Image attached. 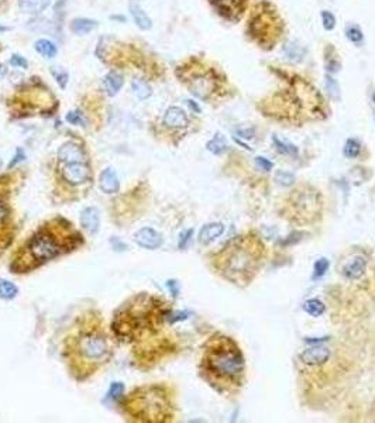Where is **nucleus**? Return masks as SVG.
<instances>
[{"label":"nucleus","instance_id":"nucleus-20","mask_svg":"<svg viewBox=\"0 0 375 423\" xmlns=\"http://www.w3.org/2000/svg\"><path fill=\"white\" fill-rule=\"evenodd\" d=\"M51 0H18V7L26 14H40L50 6Z\"/></svg>","mask_w":375,"mask_h":423},{"label":"nucleus","instance_id":"nucleus-8","mask_svg":"<svg viewBox=\"0 0 375 423\" xmlns=\"http://www.w3.org/2000/svg\"><path fill=\"white\" fill-rule=\"evenodd\" d=\"M189 89L195 96L206 99L214 89V81L209 75H196L189 82Z\"/></svg>","mask_w":375,"mask_h":423},{"label":"nucleus","instance_id":"nucleus-43","mask_svg":"<svg viewBox=\"0 0 375 423\" xmlns=\"http://www.w3.org/2000/svg\"><path fill=\"white\" fill-rule=\"evenodd\" d=\"M339 69H340V62L337 61V59L331 58V59L327 61V71H329L330 74H336Z\"/></svg>","mask_w":375,"mask_h":423},{"label":"nucleus","instance_id":"nucleus-30","mask_svg":"<svg viewBox=\"0 0 375 423\" xmlns=\"http://www.w3.org/2000/svg\"><path fill=\"white\" fill-rule=\"evenodd\" d=\"M324 88L329 93V96L334 101H339L340 99V86L337 81L331 76L330 74L326 75V79H324Z\"/></svg>","mask_w":375,"mask_h":423},{"label":"nucleus","instance_id":"nucleus-5","mask_svg":"<svg viewBox=\"0 0 375 423\" xmlns=\"http://www.w3.org/2000/svg\"><path fill=\"white\" fill-rule=\"evenodd\" d=\"M78 349L83 357L88 360H102L109 353V347L105 337L95 333L82 336L78 343Z\"/></svg>","mask_w":375,"mask_h":423},{"label":"nucleus","instance_id":"nucleus-13","mask_svg":"<svg viewBox=\"0 0 375 423\" xmlns=\"http://www.w3.org/2000/svg\"><path fill=\"white\" fill-rule=\"evenodd\" d=\"M99 188H101L102 192L107 193V195L119 192L120 181L114 168L107 166L106 169H103L101 178H99Z\"/></svg>","mask_w":375,"mask_h":423},{"label":"nucleus","instance_id":"nucleus-3","mask_svg":"<svg viewBox=\"0 0 375 423\" xmlns=\"http://www.w3.org/2000/svg\"><path fill=\"white\" fill-rule=\"evenodd\" d=\"M289 203L292 205V211L298 220L312 221L321 213V193L311 188H302L299 191H293Z\"/></svg>","mask_w":375,"mask_h":423},{"label":"nucleus","instance_id":"nucleus-25","mask_svg":"<svg viewBox=\"0 0 375 423\" xmlns=\"http://www.w3.org/2000/svg\"><path fill=\"white\" fill-rule=\"evenodd\" d=\"M18 294V288L11 281L0 278V298L4 301H11L14 299Z\"/></svg>","mask_w":375,"mask_h":423},{"label":"nucleus","instance_id":"nucleus-42","mask_svg":"<svg viewBox=\"0 0 375 423\" xmlns=\"http://www.w3.org/2000/svg\"><path fill=\"white\" fill-rule=\"evenodd\" d=\"M166 288L169 289V292L174 295L175 298L179 295V285H178V282L174 281V279H169V281L166 282Z\"/></svg>","mask_w":375,"mask_h":423},{"label":"nucleus","instance_id":"nucleus-14","mask_svg":"<svg viewBox=\"0 0 375 423\" xmlns=\"http://www.w3.org/2000/svg\"><path fill=\"white\" fill-rule=\"evenodd\" d=\"M189 123L188 120V116L186 113L178 107V106H172L169 109H166L164 114V124L166 127H171V129H182V127H186Z\"/></svg>","mask_w":375,"mask_h":423},{"label":"nucleus","instance_id":"nucleus-19","mask_svg":"<svg viewBox=\"0 0 375 423\" xmlns=\"http://www.w3.org/2000/svg\"><path fill=\"white\" fill-rule=\"evenodd\" d=\"M123 82H124L123 75H120L116 71H111L103 78V86H105V91L109 96L117 95L121 89V86H123Z\"/></svg>","mask_w":375,"mask_h":423},{"label":"nucleus","instance_id":"nucleus-47","mask_svg":"<svg viewBox=\"0 0 375 423\" xmlns=\"http://www.w3.org/2000/svg\"><path fill=\"white\" fill-rule=\"evenodd\" d=\"M6 72H7V69L4 68V65L0 64V79H1V78H3V76L6 75Z\"/></svg>","mask_w":375,"mask_h":423},{"label":"nucleus","instance_id":"nucleus-17","mask_svg":"<svg viewBox=\"0 0 375 423\" xmlns=\"http://www.w3.org/2000/svg\"><path fill=\"white\" fill-rule=\"evenodd\" d=\"M282 54L291 62H301L306 56V48L296 41H288L282 47Z\"/></svg>","mask_w":375,"mask_h":423},{"label":"nucleus","instance_id":"nucleus-2","mask_svg":"<svg viewBox=\"0 0 375 423\" xmlns=\"http://www.w3.org/2000/svg\"><path fill=\"white\" fill-rule=\"evenodd\" d=\"M257 264V254L254 249H250L247 244H238L229 250L224 257V271L229 278L238 281V278L248 275Z\"/></svg>","mask_w":375,"mask_h":423},{"label":"nucleus","instance_id":"nucleus-27","mask_svg":"<svg viewBox=\"0 0 375 423\" xmlns=\"http://www.w3.org/2000/svg\"><path fill=\"white\" fill-rule=\"evenodd\" d=\"M303 311L311 315L313 317H319L321 316L324 311H326V306L323 305L321 301L319 299H308L305 304H303Z\"/></svg>","mask_w":375,"mask_h":423},{"label":"nucleus","instance_id":"nucleus-48","mask_svg":"<svg viewBox=\"0 0 375 423\" xmlns=\"http://www.w3.org/2000/svg\"><path fill=\"white\" fill-rule=\"evenodd\" d=\"M6 30H7V27H1L0 26V31H6Z\"/></svg>","mask_w":375,"mask_h":423},{"label":"nucleus","instance_id":"nucleus-32","mask_svg":"<svg viewBox=\"0 0 375 423\" xmlns=\"http://www.w3.org/2000/svg\"><path fill=\"white\" fill-rule=\"evenodd\" d=\"M51 74L55 78V81L58 82V85L64 89L65 86H66V83H68V72L61 66H53L51 68Z\"/></svg>","mask_w":375,"mask_h":423},{"label":"nucleus","instance_id":"nucleus-16","mask_svg":"<svg viewBox=\"0 0 375 423\" xmlns=\"http://www.w3.org/2000/svg\"><path fill=\"white\" fill-rule=\"evenodd\" d=\"M366 267V258L356 257L344 265V268H343V274H344V276L348 278V279H358V278H361V276L364 275Z\"/></svg>","mask_w":375,"mask_h":423},{"label":"nucleus","instance_id":"nucleus-12","mask_svg":"<svg viewBox=\"0 0 375 423\" xmlns=\"http://www.w3.org/2000/svg\"><path fill=\"white\" fill-rule=\"evenodd\" d=\"M140 402H141V405H147V408H143L144 409V415H147V416L157 418V416H161L162 412H164V398L156 394V392H151V394H147V395L144 394V396L140 399Z\"/></svg>","mask_w":375,"mask_h":423},{"label":"nucleus","instance_id":"nucleus-36","mask_svg":"<svg viewBox=\"0 0 375 423\" xmlns=\"http://www.w3.org/2000/svg\"><path fill=\"white\" fill-rule=\"evenodd\" d=\"M123 392H124V385L121 382H113L110 385L109 389V396L113 399V401H117L123 396Z\"/></svg>","mask_w":375,"mask_h":423},{"label":"nucleus","instance_id":"nucleus-35","mask_svg":"<svg viewBox=\"0 0 375 423\" xmlns=\"http://www.w3.org/2000/svg\"><path fill=\"white\" fill-rule=\"evenodd\" d=\"M321 16V23H323V27H324V30L330 31V30H333V28L336 27V17H334V14H333L331 11L323 10Z\"/></svg>","mask_w":375,"mask_h":423},{"label":"nucleus","instance_id":"nucleus-44","mask_svg":"<svg viewBox=\"0 0 375 423\" xmlns=\"http://www.w3.org/2000/svg\"><path fill=\"white\" fill-rule=\"evenodd\" d=\"M23 159H24V151L18 148L17 151H16V156L13 157V161H11V162L9 164V168H13V166L16 165L17 162L23 161Z\"/></svg>","mask_w":375,"mask_h":423},{"label":"nucleus","instance_id":"nucleus-34","mask_svg":"<svg viewBox=\"0 0 375 423\" xmlns=\"http://www.w3.org/2000/svg\"><path fill=\"white\" fill-rule=\"evenodd\" d=\"M275 181L282 186H291L295 184V175L288 171H278L275 174Z\"/></svg>","mask_w":375,"mask_h":423},{"label":"nucleus","instance_id":"nucleus-39","mask_svg":"<svg viewBox=\"0 0 375 423\" xmlns=\"http://www.w3.org/2000/svg\"><path fill=\"white\" fill-rule=\"evenodd\" d=\"M10 64L13 65V66H17V68H23V69L28 68L27 59H26L24 56L18 55V54H13V55H11V58H10Z\"/></svg>","mask_w":375,"mask_h":423},{"label":"nucleus","instance_id":"nucleus-15","mask_svg":"<svg viewBox=\"0 0 375 423\" xmlns=\"http://www.w3.org/2000/svg\"><path fill=\"white\" fill-rule=\"evenodd\" d=\"M224 233V226L223 223H209L205 224L202 227V230L199 231V243L201 244H211L212 241H214L216 239H219L220 236Z\"/></svg>","mask_w":375,"mask_h":423},{"label":"nucleus","instance_id":"nucleus-50","mask_svg":"<svg viewBox=\"0 0 375 423\" xmlns=\"http://www.w3.org/2000/svg\"><path fill=\"white\" fill-rule=\"evenodd\" d=\"M0 166H1V158H0Z\"/></svg>","mask_w":375,"mask_h":423},{"label":"nucleus","instance_id":"nucleus-45","mask_svg":"<svg viewBox=\"0 0 375 423\" xmlns=\"http://www.w3.org/2000/svg\"><path fill=\"white\" fill-rule=\"evenodd\" d=\"M7 216H9V211H7V208H6V205L0 201V223L6 220Z\"/></svg>","mask_w":375,"mask_h":423},{"label":"nucleus","instance_id":"nucleus-40","mask_svg":"<svg viewBox=\"0 0 375 423\" xmlns=\"http://www.w3.org/2000/svg\"><path fill=\"white\" fill-rule=\"evenodd\" d=\"M256 164L257 166L260 168V169H264V171H271L272 169V166H274V164L269 161V159H267L266 157H256Z\"/></svg>","mask_w":375,"mask_h":423},{"label":"nucleus","instance_id":"nucleus-46","mask_svg":"<svg viewBox=\"0 0 375 423\" xmlns=\"http://www.w3.org/2000/svg\"><path fill=\"white\" fill-rule=\"evenodd\" d=\"M185 102H186V105L189 106V109H191V110H193L195 113H201V107H199V105H198L196 102L189 101V99H188V101H185Z\"/></svg>","mask_w":375,"mask_h":423},{"label":"nucleus","instance_id":"nucleus-24","mask_svg":"<svg viewBox=\"0 0 375 423\" xmlns=\"http://www.w3.org/2000/svg\"><path fill=\"white\" fill-rule=\"evenodd\" d=\"M131 89H133V93L137 96L140 101L148 99L151 96V93H153L151 86L146 81H143V79H134L131 82Z\"/></svg>","mask_w":375,"mask_h":423},{"label":"nucleus","instance_id":"nucleus-33","mask_svg":"<svg viewBox=\"0 0 375 423\" xmlns=\"http://www.w3.org/2000/svg\"><path fill=\"white\" fill-rule=\"evenodd\" d=\"M329 267H330L329 260H326V258H321V260H318V261L315 263V268H313V278H315V279H318V278H321V276L324 275V274H326V271L329 269Z\"/></svg>","mask_w":375,"mask_h":423},{"label":"nucleus","instance_id":"nucleus-9","mask_svg":"<svg viewBox=\"0 0 375 423\" xmlns=\"http://www.w3.org/2000/svg\"><path fill=\"white\" fill-rule=\"evenodd\" d=\"M58 158L61 162L68 164V162H86V154L75 143H66L62 147L58 150Z\"/></svg>","mask_w":375,"mask_h":423},{"label":"nucleus","instance_id":"nucleus-38","mask_svg":"<svg viewBox=\"0 0 375 423\" xmlns=\"http://www.w3.org/2000/svg\"><path fill=\"white\" fill-rule=\"evenodd\" d=\"M193 236V230L192 229H188V230L182 231L181 234H179V240H178V247L179 249H185L186 246H188V243L191 241V239H192Z\"/></svg>","mask_w":375,"mask_h":423},{"label":"nucleus","instance_id":"nucleus-49","mask_svg":"<svg viewBox=\"0 0 375 423\" xmlns=\"http://www.w3.org/2000/svg\"><path fill=\"white\" fill-rule=\"evenodd\" d=\"M373 101H374V103H375V93H374V95H373Z\"/></svg>","mask_w":375,"mask_h":423},{"label":"nucleus","instance_id":"nucleus-1","mask_svg":"<svg viewBox=\"0 0 375 423\" xmlns=\"http://www.w3.org/2000/svg\"><path fill=\"white\" fill-rule=\"evenodd\" d=\"M208 367L220 378L234 379L244 370V359L237 347H220L212 351L208 357Z\"/></svg>","mask_w":375,"mask_h":423},{"label":"nucleus","instance_id":"nucleus-29","mask_svg":"<svg viewBox=\"0 0 375 423\" xmlns=\"http://www.w3.org/2000/svg\"><path fill=\"white\" fill-rule=\"evenodd\" d=\"M344 156L347 158H357L361 153V144L360 141L356 138H348L344 144V150H343Z\"/></svg>","mask_w":375,"mask_h":423},{"label":"nucleus","instance_id":"nucleus-11","mask_svg":"<svg viewBox=\"0 0 375 423\" xmlns=\"http://www.w3.org/2000/svg\"><path fill=\"white\" fill-rule=\"evenodd\" d=\"M81 226L89 234H96L101 227V212L95 206L85 208L81 213Z\"/></svg>","mask_w":375,"mask_h":423},{"label":"nucleus","instance_id":"nucleus-28","mask_svg":"<svg viewBox=\"0 0 375 423\" xmlns=\"http://www.w3.org/2000/svg\"><path fill=\"white\" fill-rule=\"evenodd\" d=\"M217 6V9L220 10V13L226 14V16H230L234 9L240 7V3L244 1V0H213Z\"/></svg>","mask_w":375,"mask_h":423},{"label":"nucleus","instance_id":"nucleus-31","mask_svg":"<svg viewBox=\"0 0 375 423\" xmlns=\"http://www.w3.org/2000/svg\"><path fill=\"white\" fill-rule=\"evenodd\" d=\"M346 36L353 44H357V46H360L364 40V34L357 26H348L346 30Z\"/></svg>","mask_w":375,"mask_h":423},{"label":"nucleus","instance_id":"nucleus-6","mask_svg":"<svg viewBox=\"0 0 375 423\" xmlns=\"http://www.w3.org/2000/svg\"><path fill=\"white\" fill-rule=\"evenodd\" d=\"M62 178L69 185H82L91 178V168L86 162H68L61 169Z\"/></svg>","mask_w":375,"mask_h":423},{"label":"nucleus","instance_id":"nucleus-37","mask_svg":"<svg viewBox=\"0 0 375 423\" xmlns=\"http://www.w3.org/2000/svg\"><path fill=\"white\" fill-rule=\"evenodd\" d=\"M66 121L71 123L73 126H85V119L82 117V113L81 111H69L66 114Z\"/></svg>","mask_w":375,"mask_h":423},{"label":"nucleus","instance_id":"nucleus-7","mask_svg":"<svg viewBox=\"0 0 375 423\" xmlns=\"http://www.w3.org/2000/svg\"><path fill=\"white\" fill-rule=\"evenodd\" d=\"M134 241L137 243L141 249L146 250H157L160 249L164 243L162 234L158 233L151 227H143L134 234Z\"/></svg>","mask_w":375,"mask_h":423},{"label":"nucleus","instance_id":"nucleus-26","mask_svg":"<svg viewBox=\"0 0 375 423\" xmlns=\"http://www.w3.org/2000/svg\"><path fill=\"white\" fill-rule=\"evenodd\" d=\"M272 143H274V147L276 148V151L282 156H289V157H295L298 156V148L296 146H293L288 141H282L276 136H272Z\"/></svg>","mask_w":375,"mask_h":423},{"label":"nucleus","instance_id":"nucleus-21","mask_svg":"<svg viewBox=\"0 0 375 423\" xmlns=\"http://www.w3.org/2000/svg\"><path fill=\"white\" fill-rule=\"evenodd\" d=\"M98 26H99V23L96 20L83 19L82 17V19L73 20L71 23V30L78 36H85V34H89L91 31H93Z\"/></svg>","mask_w":375,"mask_h":423},{"label":"nucleus","instance_id":"nucleus-10","mask_svg":"<svg viewBox=\"0 0 375 423\" xmlns=\"http://www.w3.org/2000/svg\"><path fill=\"white\" fill-rule=\"evenodd\" d=\"M330 359V350L324 346H313L311 349L305 350L301 354V360L308 366H321Z\"/></svg>","mask_w":375,"mask_h":423},{"label":"nucleus","instance_id":"nucleus-22","mask_svg":"<svg viewBox=\"0 0 375 423\" xmlns=\"http://www.w3.org/2000/svg\"><path fill=\"white\" fill-rule=\"evenodd\" d=\"M34 47H36L37 53L41 54L43 56H46V58H54L56 55V53H58V48H56L54 43L50 41V40H46V38L37 40Z\"/></svg>","mask_w":375,"mask_h":423},{"label":"nucleus","instance_id":"nucleus-18","mask_svg":"<svg viewBox=\"0 0 375 423\" xmlns=\"http://www.w3.org/2000/svg\"><path fill=\"white\" fill-rule=\"evenodd\" d=\"M130 13H131L133 19H134V23L137 24L138 28H141V30H150V28L153 27V21H151V19L148 17V14L143 10V7L138 4V1H136V0L130 1Z\"/></svg>","mask_w":375,"mask_h":423},{"label":"nucleus","instance_id":"nucleus-23","mask_svg":"<svg viewBox=\"0 0 375 423\" xmlns=\"http://www.w3.org/2000/svg\"><path fill=\"white\" fill-rule=\"evenodd\" d=\"M206 148L211 151L212 154H214V156H221V154H224V153L227 151L229 146H227L226 138L223 137L220 133H217V134L206 144Z\"/></svg>","mask_w":375,"mask_h":423},{"label":"nucleus","instance_id":"nucleus-4","mask_svg":"<svg viewBox=\"0 0 375 423\" xmlns=\"http://www.w3.org/2000/svg\"><path fill=\"white\" fill-rule=\"evenodd\" d=\"M28 250H30V254L36 258L37 261H47V260L56 257L59 254L61 247L51 234L38 233L30 241Z\"/></svg>","mask_w":375,"mask_h":423},{"label":"nucleus","instance_id":"nucleus-41","mask_svg":"<svg viewBox=\"0 0 375 423\" xmlns=\"http://www.w3.org/2000/svg\"><path fill=\"white\" fill-rule=\"evenodd\" d=\"M237 134L240 136V137L246 138V140H250V138L254 137V134H256V130L251 129V127H248V129H238Z\"/></svg>","mask_w":375,"mask_h":423}]
</instances>
